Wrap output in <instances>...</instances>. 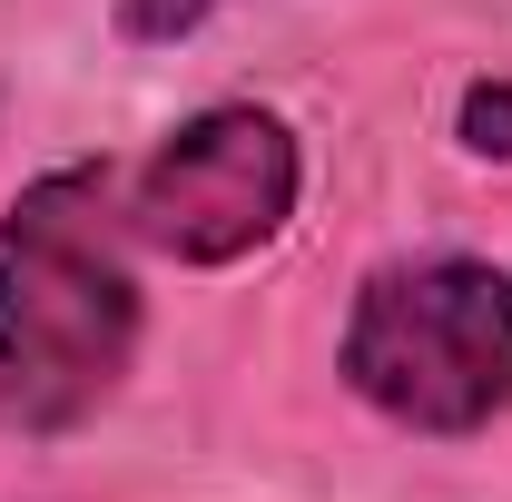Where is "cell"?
Listing matches in <instances>:
<instances>
[{"mask_svg":"<svg viewBox=\"0 0 512 502\" xmlns=\"http://www.w3.org/2000/svg\"><path fill=\"white\" fill-rule=\"evenodd\" d=\"M138 266L99 168H50L0 217V414L20 434H69L128 384Z\"/></svg>","mask_w":512,"mask_h":502,"instance_id":"cell-1","label":"cell"},{"mask_svg":"<svg viewBox=\"0 0 512 502\" xmlns=\"http://www.w3.org/2000/svg\"><path fill=\"white\" fill-rule=\"evenodd\" d=\"M335 375L404 434H483L512 404V276L493 256H404L355 286Z\"/></svg>","mask_w":512,"mask_h":502,"instance_id":"cell-2","label":"cell"},{"mask_svg":"<svg viewBox=\"0 0 512 502\" xmlns=\"http://www.w3.org/2000/svg\"><path fill=\"white\" fill-rule=\"evenodd\" d=\"M296 188H306L296 128L256 99H217L148 148V168L128 188V237H148L178 266H237L286 237Z\"/></svg>","mask_w":512,"mask_h":502,"instance_id":"cell-3","label":"cell"},{"mask_svg":"<svg viewBox=\"0 0 512 502\" xmlns=\"http://www.w3.org/2000/svg\"><path fill=\"white\" fill-rule=\"evenodd\" d=\"M463 148L473 158H512V79H473L463 89Z\"/></svg>","mask_w":512,"mask_h":502,"instance_id":"cell-4","label":"cell"},{"mask_svg":"<svg viewBox=\"0 0 512 502\" xmlns=\"http://www.w3.org/2000/svg\"><path fill=\"white\" fill-rule=\"evenodd\" d=\"M217 0H119V30L128 40H188Z\"/></svg>","mask_w":512,"mask_h":502,"instance_id":"cell-5","label":"cell"}]
</instances>
